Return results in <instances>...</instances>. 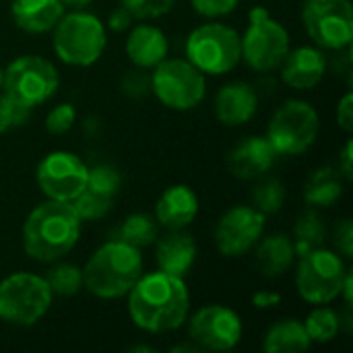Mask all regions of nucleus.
<instances>
[{"label": "nucleus", "instance_id": "nucleus-1", "mask_svg": "<svg viewBox=\"0 0 353 353\" xmlns=\"http://www.w3.org/2000/svg\"><path fill=\"white\" fill-rule=\"evenodd\" d=\"M126 298L132 325L149 335L178 331L190 312V292L186 281L159 269L143 273Z\"/></svg>", "mask_w": 353, "mask_h": 353}, {"label": "nucleus", "instance_id": "nucleus-2", "mask_svg": "<svg viewBox=\"0 0 353 353\" xmlns=\"http://www.w3.org/2000/svg\"><path fill=\"white\" fill-rule=\"evenodd\" d=\"M81 230L83 221L72 203L46 199L23 223V250L35 263H58L79 244Z\"/></svg>", "mask_w": 353, "mask_h": 353}, {"label": "nucleus", "instance_id": "nucleus-3", "mask_svg": "<svg viewBox=\"0 0 353 353\" xmlns=\"http://www.w3.org/2000/svg\"><path fill=\"white\" fill-rule=\"evenodd\" d=\"M141 248L124 240L101 244L83 267V288L99 300L126 298L132 285L143 275Z\"/></svg>", "mask_w": 353, "mask_h": 353}, {"label": "nucleus", "instance_id": "nucleus-4", "mask_svg": "<svg viewBox=\"0 0 353 353\" xmlns=\"http://www.w3.org/2000/svg\"><path fill=\"white\" fill-rule=\"evenodd\" d=\"M50 33L58 60L77 68L93 66L108 46L103 21L85 8L64 12Z\"/></svg>", "mask_w": 353, "mask_h": 353}, {"label": "nucleus", "instance_id": "nucleus-5", "mask_svg": "<svg viewBox=\"0 0 353 353\" xmlns=\"http://www.w3.org/2000/svg\"><path fill=\"white\" fill-rule=\"evenodd\" d=\"M184 54L205 77H221L232 72L242 62L240 33L219 21H209L194 27L184 43Z\"/></svg>", "mask_w": 353, "mask_h": 353}, {"label": "nucleus", "instance_id": "nucleus-6", "mask_svg": "<svg viewBox=\"0 0 353 353\" xmlns=\"http://www.w3.org/2000/svg\"><path fill=\"white\" fill-rule=\"evenodd\" d=\"M350 275L345 259L333 248H314L298 256L296 265V292L298 296L312 304H331L339 300L343 283Z\"/></svg>", "mask_w": 353, "mask_h": 353}, {"label": "nucleus", "instance_id": "nucleus-7", "mask_svg": "<svg viewBox=\"0 0 353 353\" xmlns=\"http://www.w3.org/2000/svg\"><path fill=\"white\" fill-rule=\"evenodd\" d=\"M54 294L46 277L17 271L0 281V321L12 327H33L52 308Z\"/></svg>", "mask_w": 353, "mask_h": 353}, {"label": "nucleus", "instance_id": "nucleus-8", "mask_svg": "<svg viewBox=\"0 0 353 353\" xmlns=\"http://www.w3.org/2000/svg\"><path fill=\"white\" fill-rule=\"evenodd\" d=\"M242 60L256 72H273L281 66L292 50V37L265 6H254L248 12L246 31L240 35Z\"/></svg>", "mask_w": 353, "mask_h": 353}, {"label": "nucleus", "instance_id": "nucleus-9", "mask_svg": "<svg viewBox=\"0 0 353 353\" xmlns=\"http://www.w3.org/2000/svg\"><path fill=\"white\" fill-rule=\"evenodd\" d=\"M321 132V118L306 99H288L271 116L267 139L281 157H298L312 149Z\"/></svg>", "mask_w": 353, "mask_h": 353}, {"label": "nucleus", "instance_id": "nucleus-10", "mask_svg": "<svg viewBox=\"0 0 353 353\" xmlns=\"http://www.w3.org/2000/svg\"><path fill=\"white\" fill-rule=\"evenodd\" d=\"M58 87L60 74L56 66L37 54L14 58L2 74V93L29 112L50 101Z\"/></svg>", "mask_w": 353, "mask_h": 353}, {"label": "nucleus", "instance_id": "nucleus-11", "mask_svg": "<svg viewBox=\"0 0 353 353\" xmlns=\"http://www.w3.org/2000/svg\"><path fill=\"white\" fill-rule=\"evenodd\" d=\"M151 93L174 112L199 108L207 95L205 74L186 58H165L151 68Z\"/></svg>", "mask_w": 353, "mask_h": 353}, {"label": "nucleus", "instance_id": "nucleus-12", "mask_svg": "<svg viewBox=\"0 0 353 353\" xmlns=\"http://www.w3.org/2000/svg\"><path fill=\"white\" fill-rule=\"evenodd\" d=\"M300 21L316 48L329 52L350 50L353 41V8L350 0H304Z\"/></svg>", "mask_w": 353, "mask_h": 353}, {"label": "nucleus", "instance_id": "nucleus-13", "mask_svg": "<svg viewBox=\"0 0 353 353\" xmlns=\"http://www.w3.org/2000/svg\"><path fill=\"white\" fill-rule=\"evenodd\" d=\"M188 321V339L201 352H230L244 337L242 316L225 304L199 308Z\"/></svg>", "mask_w": 353, "mask_h": 353}, {"label": "nucleus", "instance_id": "nucleus-14", "mask_svg": "<svg viewBox=\"0 0 353 353\" xmlns=\"http://www.w3.org/2000/svg\"><path fill=\"white\" fill-rule=\"evenodd\" d=\"M267 230V217L252 205L230 207L215 223L213 242L221 256L240 259L252 252Z\"/></svg>", "mask_w": 353, "mask_h": 353}, {"label": "nucleus", "instance_id": "nucleus-15", "mask_svg": "<svg viewBox=\"0 0 353 353\" xmlns=\"http://www.w3.org/2000/svg\"><path fill=\"white\" fill-rule=\"evenodd\" d=\"M89 165L70 151H50L35 170V180L46 199L74 201L87 184Z\"/></svg>", "mask_w": 353, "mask_h": 353}, {"label": "nucleus", "instance_id": "nucleus-16", "mask_svg": "<svg viewBox=\"0 0 353 353\" xmlns=\"http://www.w3.org/2000/svg\"><path fill=\"white\" fill-rule=\"evenodd\" d=\"M279 70V79L294 91H310L325 79L329 70V60L325 50L316 46H300L290 50L283 58Z\"/></svg>", "mask_w": 353, "mask_h": 353}, {"label": "nucleus", "instance_id": "nucleus-17", "mask_svg": "<svg viewBox=\"0 0 353 353\" xmlns=\"http://www.w3.org/2000/svg\"><path fill=\"white\" fill-rule=\"evenodd\" d=\"M277 157L279 155L275 153L267 137L252 134L232 147L225 163H228V172L234 178L250 182L267 176L273 170Z\"/></svg>", "mask_w": 353, "mask_h": 353}, {"label": "nucleus", "instance_id": "nucleus-18", "mask_svg": "<svg viewBox=\"0 0 353 353\" xmlns=\"http://www.w3.org/2000/svg\"><path fill=\"white\" fill-rule=\"evenodd\" d=\"M259 112V91L246 81H232L223 85L213 101L215 120L223 126L236 128L248 124Z\"/></svg>", "mask_w": 353, "mask_h": 353}, {"label": "nucleus", "instance_id": "nucleus-19", "mask_svg": "<svg viewBox=\"0 0 353 353\" xmlns=\"http://www.w3.org/2000/svg\"><path fill=\"white\" fill-rule=\"evenodd\" d=\"M199 215V196L188 184L168 186L155 203V221L163 230H186Z\"/></svg>", "mask_w": 353, "mask_h": 353}, {"label": "nucleus", "instance_id": "nucleus-20", "mask_svg": "<svg viewBox=\"0 0 353 353\" xmlns=\"http://www.w3.org/2000/svg\"><path fill=\"white\" fill-rule=\"evenodd\" d=\"M196 242L184 230H168L165 236L155 240V263L157 269L176 277L186 279L196 261Z\"/></svg>", "mask_w": 353, "mask_h": 353}, {"label": "nucleus", "instance_id": "nucleus-21", "mask_svg": "<svg viewBox=\"0 0 353 353\" xmlns=\"http://www.w3.org/2000/svg\"><path fill=\"white\" fill-rule=\"evenodd\" d=\"M126 56L128 60L143 70L155 68L170 54V41L165 33L149 23H139L130 29L126 37Z\"/></svg>", "mask_w": 353, "mask_h": 353}, {"label": "nucleus", "instance_id": "nucleus-22", "mask_svg": "<svg viewBox=\"0 0 353 353\" xmlns=\"http://www.w3.org/2000/svg\"><path fill=\"white\" fill-rule=\"evenodd\" d=\"M254 250V267L256 271L267 279H277L292 271L296 265V248L292 242V236L275 232L259 240Z\"/></svg>", "mask_w": 353, "mask_h": 353}, {"label": "nucleus", "instance_id": "nucleus-23", "mask_svg": "<svg viewBox=\"0 0 353 353\" xmlns=\"http://www.w3.org/2000/svg\"><path fill=\"white\" fill-rule=\"evenodd\" d=\"M64 12L60 0H12L10 4L12 23L29 35L50 33Z\"/></svg>", "mask_w": 353, "mask_h": 353}, {"label": "nucleus", "instance_id": "nucleus-24", "mask_svg": "<svg viewBox=\"0 0 353 353\" xmlns=\"http://www.w3.org/2000/svg\"><path fill=\"white\" fill-rule=\"evenodd\" d=\"M345 190V178L337 170V165H323L314 170L304 184V201L312 209H329L333 207Z\"/></svg>", "mask_w": 353, "mask_h": 353}, {"label": "nucleus", "instance_id": "nucleus-25", "mask_svg": "<svg viewBox=\"0 0 353 353\" xmlns=\"http://www.w3.org/2000/svg\"><path fill=\"white\" fill-rule=\"evenodd\" d=\"M312 347L306 327L298 319H279L263 337L265 353H302Z\"/></svg>", "mask_w": 353, "mask_h": 353}, {"label": "nucleus", "instance_id": "nucleus-26", "mask_svg": "<svg viewBox=\"0 0 353 353\" xmlns=\"http://www.w3.org/2000/svg\"><path fill=\"white\" fill-rule=\"evenodd\" d=\"M329 238V230L327 223L323 219V215L319 213V209L308 207L304 213L298 215L296 223H294V232H292V242L296 248V259L325 246Z\"/></svg>", "mask_w": 353, "mask_h": 353}, {"label": "nucleus", "instance_id": "nucleus-27", "mask_svg": "<svg viewBox=\"0 0 353 353\" xmlns=\"http://www.w3.org/2000/svg\"><path fill=\"white\" fill-rule=\"evenodd\" d=\"M304 327H306V333L314 343H331L339 333H341V314L333 308H329L327 304H321V306H314V310L306 316V321H302Z\"/></svg>", "mask_w": 353, "mask_h": 353}, {"label": "nucleus", "instance_id": "nucleus-28", "mask_svg": "<svg viewBox=\"0 0 353 353\" xmlns=\"http://www.w3.org/2000/svg\"><path fill=\"white\" fill-rule=\"evenodd\" d=\"M159 238V223L153 215L147 213H132L120 225V240L128 242L134 248H147L155 244Z\"/></svg>", "mask_w": 353, "mask_h": 353}, {"label": "nucleus", "instance_id": "nucleus-29", "mask_svg": "<svg viewBox=\"0 0 353 353\" xmlns=\"http://www.w3.org/2000/svg\"><path fill=\"white\" fill-rule=\"evenodd\" d=\"M261 182L250 190V205L259 209L265 217L277 215L285 205V186L279 178H259Z\"/></svg>", "mask_w": 353, "mask_h": 353}, {"label": "nucleus", "instance_id": "nucleus-30", "mask_svg": "<svg viewBox=\"0 0 353 353\" xmlns=\"http://www.w3.org/2000/svg\"><path fill=\"white\" fill-rule=\"evenodd\" d=\"M52 294L60 298L77 296L83 290V269L70 263H58L43 275Z\"/></svg>", "mask_w": 353, "mask_h": 353}, {"label": "nucleus", "instance_id": "nucleus-31", "mask_svg": "<svg viewBox=\"0 0 353 353\" xmlns=\"http://www.w3.org/2000/svg\"><path fill=\"white\" fill-rule=\"evenodd\" d=\"M122 186V176L116 168L112 165H105V163H99V165H93L89 168V176H87V184H85V190L89 192H95L99 196H105V199H116L118 190Z\"/></svg>", "mask_w": 353, "mask_h": 353}, {"label": "nucleus", "instance_id": "nucleus-32", "mask_svg": "<svg viewBox=\"0 0 353 353\" xmlns=\"http://www.w3.org/2000/svg\"><path fill=\"white\" fill-rule=\"evenodd\" d=\"M70 203H72L74 211L79 213L81 221H99V219H103V217L112 211V207H114V201H112V199L93 194V192L85 190V188H83L81 194H79L74 201H70Z\"/></svg>", "mask_w": 353, "mask_h": 353}, {"label": "nucleus", "instance_id": "nucleus-33", "mask_svg": "<svg viewBox=\"0 0 353 353\" xmlns=\"http://www.w3.org/2000/svg\"><path fill=\"white\" fill-rule=\"evenodd\" d=\"M120 4L134 21H153L165 17L174 8L176 0H120Z\"/></svg>", "mask_w": 353, "mask_h": 353}, {"label": "nucleus", "instance_id": "nucleus-34", "mask_svg": "<svg viewBox=\"0 0 353 353\" xmlns=\"http://www.w3.org/2000/svg\"><path fill=\"white\" fill-rule=\"evenodd\" d=\"M74 122H77V110H74V105L72 103H58V105H54L50 112H48V116H46V130L50 132V134H66L68 130H72V126H74Z\"/></svg>", "mask_w": 353, "mask_h": 353}, {"label": "nucleus", "instance_id": "nucleus-35", "mask_svg": "<svg viewBox=\"0 0 353 353\" xmlns=\"http://www.w3.org/2000/svg\"><path fill=\"white\" fill-rule=\"evenodd\" d=\"M31 112L25 110L23 105H19L17 101H12L8 95H4L0 91V137L12 128L23 126L29 120Z\"/></svg>", "mask_w": 353, "mask_h": 353}, {"label": "nucleus", "instance_id": "nucleus-36", "mask_svg": "<svg viewBox=\"0 0 353 353\" xmlns=\"http://www.w3.org/2000/svg\"><path fill=\"white\" fill-rule=\"evenodd\" d=\"M120 91L130 99H145L151 93V77L143 68L128 70L120 81Z\"/></svg>", "mask_w": 353, "mask_h": 353}, {"label": "nucleus", "instance_id": "nucleus-37", "mask_svg": "<svg viewBox=\"0 0 353 353\" xmlns=\"http://www.w3.org/2000/svg\"><path fill=\"white\" fill-rule=\"evenodd\" d=\"M240 0H190L192 10L203 19H221L238 8Z\"/></svg>", "mask_w": 353, "mask_h": 353}, {"label": "nucleus", "instance_id": "nucleus-38", "mask_svg": "<svg viewBox=\"0 0 353 353\" xmlns=\"http://www.w3.org/2000/svg\"><path fill=\"white\" fill-rule=\"evenodd\" d=\"M331 242H333V250L335 252H339L345 261H350L353 256V223L350 217H345V219H341L337 225H335V230H333V234H331Z\"/></svg>", "mask_w": 353, "mask_h": 353}, {"label": "nucleus", "instance_id": "nucleus-39", "mask_svg": "<svg viewBox=\"0 0 353 353\" xmlns=\"http://www.w3.org/2000/svg\"><path fill=\"white\" fill-rule=\"evenodd\" d=\"M335 118H337V126L352 134L353 130V95L352 91H347L339 101H337V110H335Z\"/></svg>", "mask_w": 353, "mask_h": 353}, {"label": "nucleus", "instance_id": "nucleus-40", "mask_svg": "<svg viewBox=\"0 0 353 353\" xmlns=\"http://www.w3.org/2000/svg\"><path fill=\"white\" fill-rule=\"evenodd\" d=\"M132 14L120 4L118 8H114L112 12H110V17H108V27L112 29V31H116V33H122V31H128L130 27H132Z\"/></svg>", "mask_w": 353, "mask_h": 353}, {"label": "nucleus", "instance_id": "nucleus-41", "mask_svg": "<svg viewBox=\"0 0 353 353\" xmlns=\"http://www.w3.org/2000/svg\"><path fill=\"white\" fill-rule=\"evenodd\" d=\"M281 304V294L271 292V290H261L252 296V306L259 310H271Z\"/></svg>", "mask_w": 353, "mask_h": 353}, {"label": "nucleus", "instance_id": "nucleus-42", "mask_svg": "<svg viewBox=\"0 0 353 353\" xmlns=\"http://www.w3.org/2000/svg\"><path fill=\"white\" fill-rule=\"evenodd\" d=\"M353 145H352V139H347L345 141V145H343V149H341V153H339V161H337V170L341 172V176L345 178V182H352L353 180Z\"/></svg>", "mask_w": 353, "mask_h": 353}, {"label": "nucleus", "instance_id": "nucleus-43", "mask_svg": "<svg viewBox=\"0 0 353 353\" xmlns=\"http://www.w3.org/2000/svg\"><path fill=\"white\" fill-rule=\"evenodd\" d=\"M64 4V8H72V10H81L87 8L93 0H60Z\"/></svg>", "mask_w": 353, "mask_h": 353}, {"label": "nucleus", "instance_id": "nucleus-44", "mask_svg": "<svg viewBox=\"0 0 353 353\" xmlns=\"http://www.w3.org/2000/svg\"><path fill=\"white\" fill-rule=\"evenodd\" d=\"M170 352L172 353H178V352H182V353H199L201 350L190 341V345L188 343H182V345H174V347H170Z\"/></svg>", "mask_w": 353, "mask_h": 353}, {"label": "nucleus", "instance_id": "nucleus-45", "mask_svg": "<svg viewBox=\"0 0 353 353\" xmlns=\"http://www.w3.org/2000/svg\"><path fill=\"white\" fill-rule=\"evenodd\" d=\"M130 352H155V350H153V347H147V345H132V347H130Z\"/></svg>", "mask_w": 353, "mask_h": 353}, {"label": "nucleus", "instance_id": "nucleus-46", "mask_svg": "<svg viewBox=\"0 0 353 353\" xmlns=\"http://www.w3.org/2000/svg\"><path fill=\"white\" fill-rule=\"evenodd\" d=\"M2 74H4V68L0 66V91H2Z\"/></svg>", "mask_w": 353, "mask_h": 353}]
</instances>
